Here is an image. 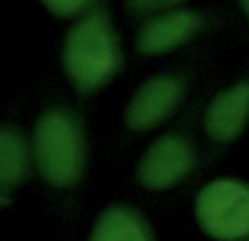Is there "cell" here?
I'll list each match as a JSON object with an SVG mask.
<instances>
[{
  "mask_svg": "<svg viewBox=\"0 0 249 241\" xmlns=\"http://www.w3.org/2000/svg\"><path fill=\"white\" fill-rule=\"evenodd\" d=\"M90 241H149V235L136 215L114 208L99 220Z\"/></svg>",
  "mask_w": 249,
  "mask_h": 241,
  "instance_id": "cell-9",
  "label": "cell"
},
{
  "mask_svg": "<svg viewBox=\"0 0 249 241\" xmlns=\"http://www.w3.org/2000/svg\"><path fill=\"white\" fill-rule=\"evenodd\" d=\"M181 97H184V81L179 77L160 75L149 79L138 88L129 103L127 125L133 132H146L155 127L179 105Z\"/></svg>",
  "mask_w": 249,
  "mask_h": 241,
  "instance_id": "cell-6",
  "label": "cell"
},
{
  "mask_svg": "<svg viewBox=\"0 0 249 241\" xmlns=\"http://www.w3.org/2000/svg\"><path fill=\"white\" fill-rule=\"evenodd\" d=\"M249 123V81L223 90L206 112V132L219 142L234 141Z\"/></svg>",
  "mask_w": 249,
  "mask_h": 241,
  "instance_id": "cell-7",
  "label": "cell"
},
{
  "mask_svg": "<svg viewBox=\"0 0 249 241\" xmlns=\"http://www.w3.org/2000/svg\"><path fill=\"white\" fill-rule=\"evenodd\" d=\"M26 162H29V154H26L24 138L11 125H4L0 132V184H2V191H9L24 178Z\"/></svg>",
  "mask_w": 249,
  "mask_h": 241,
  "instance_id": "cell-8",
  "label": "cell"
},
{
  "mask_svg": "<svg viewBox=\"0 0 249 241\" xmlns=\"http://www.w3.org/2000/svg\"><path fill=\"white\" fill-rule=\"evenodd\" d=\"M64 68L79 92H94L116 75L121 66L116 29L107 9L94 7L77 18L64 40Z\"/></svg>",
  "mask_w": 249,
  "mask_h": 241,
  "instance_id": "cell-1",
  "label": "cell"
},
{
  "mask_svg": "<svg viewBox=\"0 0 249 241\" xmlns=\"http://www.w3.org/2000/svg\"><path fill=\"white\" fill-rule=\"evenodd\" d=\"M201 228L219 241H234L249 233V189L232 180L208 184L197 198Z\"/></svg>",
  "mask_w": 249,
  "mask_h": 241,
  "instance_id": "cell-3",
  "label": "cell"
},
{
  "mask_svg": "<svg viewBox=\"0 0 249 241\" xmlns=\"http://www.w3.org/2000/svg\"><path fill=\"white\" fill-rule=\"evenodd\" d=\"M208 20L201 11L193 9H171L144 18L136 33V48L142 55H166L175 48L188 44L199 33H203Z\"/></svg>",
  "mask_w": 249,
  "mask_h": 241,
  "instance_id": "cell-4",
  "label": "cell"
},
{
  "mask_svg": "<svg viewBox=\"0 0 249 241\" xmlns=\"http://www.w3.org/2000/svg\"><path fill=\"white\" fill-rule=\"evenodd\" d=\"M46 7L48 13L57 18H68V20H77V18L90 13L94 7H99V0H39Z\"/></svg>",
  "mask_w": 249,
  "mask_h": 241,
  "instance_id": "cell-10",
  "label": "cell"
},
{
  "mask_svg": "<svg viewBox=\"0 0 249 241\" xmlns=\"http://www.w3.org/2000/svg\"><path fill=\"white\" fill-rule=\"evenodd\" d=\"M35 162L51 184L70 186L81 178L86 164V141L77 117L68 110H48L35 125Z\"/></svg>",
  "mask_w": 249,
  "mask_h": 241,
  "instance_id": "cell-2",
  "label": "cell"
},
{
  "mask_svg": "<svg viewBox=\"0 0 249 241\" xmlns=\"http://www.w3.org/2000/svg\"><path fill=\"white\" fill-rule=\"evenodd\" d=\"M238 7H241V11L247 16V20H249V0H238Z\"/></svg>",
  "mask_w": 249,
  "mask_h": 241,
  "instance_id": "cell-12",
  "label": "cell"
},
{
  "mask_svg": "<svg viewBox=\"0 0 249 241\" xmlns=\"http://www.w3.org/2000/svg\"><path fill=\"white\" fill-rule=\"evenodd\" d=\"M193 164L190 145L181 136H162L146 149L140 167L138 180L146 189H171L186 178Z\"/></svg>",
  "mask_w": 249,
  "mask_h": 241,
  "instance_id": "cell-5",
  "label": "cell"
},
{
  "mask_svg": "<svg viewBox=\"0 0 249 241\" xmlns=\"http://www.w3.org/2000/svg\"><path fill=\"white\" fill-rule=\"evenodd\" d=\"M186 0H127V9L131 16L136 18H149L155 16V13L162 11H171V9L181 7Z\"/></svg>",
  "mask_w": 249,
  "mask_h": 241,
  "instance_id": "cell-11",
  "label": "cell"
}]
</instances>
